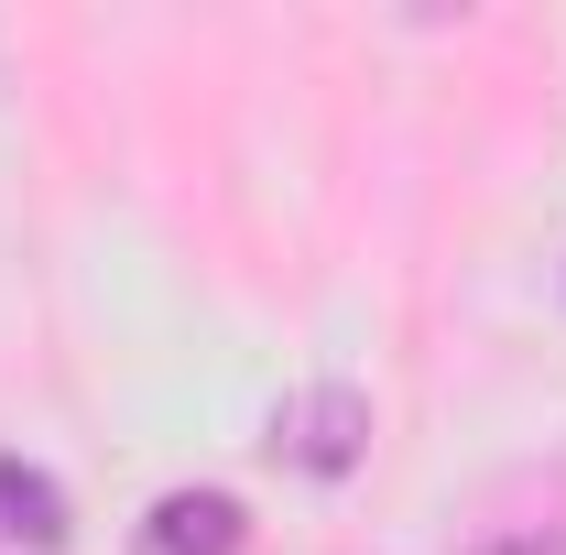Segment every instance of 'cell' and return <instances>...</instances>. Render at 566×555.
<instances>
[{
  "label": "cell",
  "instance_id": "cell-4",
  "mask_svg": "<svg viewBox=\"0 0 566 555\" xmlns=\"http://www.w3.org/2000/svg\"><path fill=\"white\" fill-rule=\"evenodd\" d=\"M512 555H566V545H512Z\"/></svg>",
  "mask_w": 566,
  "mask_h": 555
},
{
  "label": "cell",
  "instance_id": "cell-2",
  "mask_svg": "<svg viewBox=\"0 0 566 555\" xmlns=\"http://www.w3.org/2000/svg\"><path fill=\"white\" fill-rule=\"evenodd\" d=\"M240 545H251V512L229 490H164L142 523V555H240Z\"/></svg>",
  "mask_w": 566,
  "mask_h": 555
},
{
  "label": "cell",
  "instance_id": "cell-1",
  "mask_svg": "<svg viewBox=\"0 0 566 555\" xmlns=\"http://www.w3.org/2000/svg\"><path fill=\"white\" fill-rule=\"evenodd\" d=\"M359 447H370V404H359L349 381H316V392H294V404L273 415V458L316 469V480H349Z\"/></svg>",
  "mask_w": 566,
  "mask_h": 555
},
{
  "label": "cell",
  "instance_id": "cell-3",
  "mask_svg": "<svg viewBox=\"0 0 566 555\" xmlns=\"http://www.w3.org/2000/svg\"><path fill=\"white\" fill-rule=\"evenodd\" d=\"M0 534L33 545V555H55L66 545V490L44 480V469H22V458H0Z\"/></svg>",
  "mask_w": 566,
  "mask_h": 555
}]
</instances>
